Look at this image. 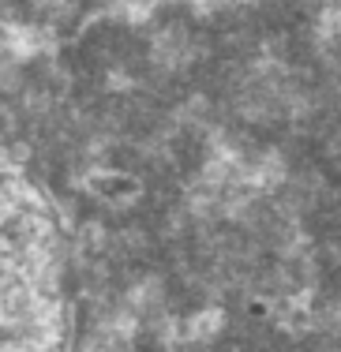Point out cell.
Segmentation results:
<instances>
[{
  "mask_svg": "<svg viewBox=\"0 0 341 352\" xmlns=\"http://www.w3.org/2000/svg\"><path fill=\"white\" fill-rule=\"evenodd\" d=\"M266 23L109 12L0 72V146L64 244V352H263Z\"/></svg>",
  "mask_w": 341,
  "mask_h": 352,
  "instance_id": "1",
  "label": "cell"
}]
</instances>
